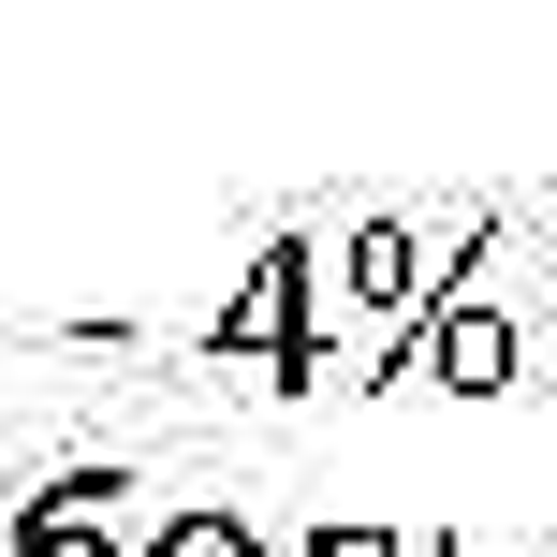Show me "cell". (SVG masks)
Wrapping results in <instances>:
<instances>
[{
	"label": "cell",
	"mask_w": 557,
	"mask_h": 557,
	"mask_svg": "<svg viewBox=\"0 0 557 557\" xmlns=\"http://www.w3.org/2000/svg\"><path fill=\"white\" fill-rule=\"evenodd\" d=\"M396 382H455V396H499L513 382V323H499V308H425V323H411V352H396Z\"/></svg>",
	"instance_id": "1"
},
{
	"label": "cell",
	"mask_w": 557,
	"mask_h": 557,
	"mask_svg": "<svg viewBox=\"0 0 557 557\" xmlns=\"http://www.w3.org/2000/svg\"><path fill=\"white\" fill-rule=\"evenodd\" d=\"M117 499H133L117 470H59L45 499L15 513V557H133V543H117Z\"/></svg>",
	"instance_id": "2"
},
{
	"label": "cell",
	"mask_w": 557,
	"mask_h": 557,
	"mask_svg": "<svg viewBox=\"0 0 557 557\" xmlns=\"http://www.w3.org/2000/svg\"><path fill=\"white\" fill-rule=\"evenodd\" d=\"M147 557H264V529H250L235 499H176V513H162V543H147Z\"/></svg>",
	"instance_id": "3"
},
{
	"label": "cell",
	"mask_w": 557,
	"mask_h": 557,
	"mask_svg": "<svg viewBox=\"0 0 557 557\" xmlns=\"http://www.w3.org/2000/svg\"><path fill=\"white\" fill-rule=\"evenodd\" d=\"M411 278H425V264H411V235H352V294H367V308H396Z\"/></svg>",
	"instance_id": "4"
},
{
	"label": "cell",
	"mask_w": 557,
	"mask_h": 557,
	"mask_svg": "<svg viewBox=\"0 0 557 557\" xmlns=\"http://www.w3.org/2000/svg\"><path fill=\"white\" fill-rule=\"evenodd\" d=\"M308 557H411L396 529H308Z\"/></svg>",
	"instance_id": "5"
},
{
	"label": "cell",
	"mask_w": 557,
	"mask_h": 557,
	"mask_svg": "<svg viewBox=\"0 0 557 557\" xmlns=\"http://www.w3.org/2000/svg\"><path fill=\"white\" fill-rule=\"evenodd\" d=\"M441 557H455V543H441Z\"/></svg>",
	"instance_id": "6"
}]
</instances>
